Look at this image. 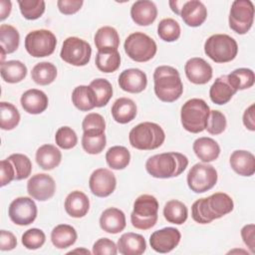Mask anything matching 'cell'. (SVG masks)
<instances>
[{
  "label": "cell",
  "instance_id": "23",
  "mask_svg": "<svg viewBox=\"0 0 255 255\" xmlns=\"http://www.w3.org/2000/svg\"><path fill=\"white\" fill-rule=\"evenodd\" d=\"M126 224L125 213L116 207H110L106 209L100 217L101 228L111 234L122 232L126 228Z\"/></svg>",
  "mask_w": 255,
  "mask_h": 255
},
{
  "label": "cell",
  "instance_id": "53",
  "mask_svg": "<svg viewBox=\"0 0 255 255\" xmlns=\"http://www.w3.org/2000/svg\"><path fill=\"white\" fill-rule=\"evenodd\" d=\"M17 239L15 235L7 230L0 231V249L2 251H9L16 247Z\"/></svg>",
  "mask_w": 255,
  "mask_h": 255
},
{
  "label": "cell",
  "instance_id": "47",
  "mask_svg": "<svg viewBox=\"0 0 255 255\" xmlns=\"http://www.w3.org/2000/svg\"><path fill=\"white\" fill-rule=\"evenodd\" d=\"M46 241L45 233L38 228H31L22 235V244L30 250H35L44 245Z\"/></svg>",
  "mask_w": 255,
  "mask_h": 255
},
{
  "label": "cell",
  "instance_id": "16",
  "mask_svg": "<svg viewBox=\"0 0 255 255\" xmlns=\"http://www.w3.org/2000/svg\"><path fill=\"white\" fill-rule=\"evenodd\" d=\"M181 234L174 227H165L154 231L149 237L150 247L158 253H168L179 243Z\"/></svg>",
  "mask_w": 255,
  "mask_h": 255
},
{
  "label": "cell",
  "instance_id": "30",
  "mask_svg": "<svg viewBox=\"0 0 255 255\" xmlns=\"http://www.w3.org/2000/svg\"><path fill=\"white\" fill-rule=\"evenodd\" d=\"M236 94V91L227 81L226 75L217 78L209 90L210 100L216 105L227 104Z\"/></svg>",
  "mask_w": 255,
  "mask_h": 255
},
{
  "label": "cell",
  "instance_id": "32",
  "mask_svg": "<svg viewBox=\"0 0 255 255\" xmlns=\"http://www.w3.org/2000/svg\"><path fill=\"white\" fill-rule=\"evenodd\" d=\"M1 77L6 83L16 84L27 76V67L21 61L10 60L1 64Z\"/></svg>",
  "mask_w": 255,
  "mask_h": 255
},
{
  "label": "cell",
  "instance_id": "31",
  "mask_svg": "<svg viewBox=\"0 0 255 255\" xmlns=\"http://www.w3.org/2000/svg\"><path fill=\"white\" fill-rule=\"evenodd\" d=\"M76 229L69 224H59L51 232V241L58 249H65L72 246L77 240Z\"/></svg>",
  "mask_w": 255,
  "mask_h": 255
},
{
  "label": "cell",
  "instance_id": "51",
  "mask_svg": "<svg viewBox=\"0 0 255 255\" xmlns=\"http://www.w3.org/2000/svg\"><path fill=\"white\" fill-rule=\"evenodd\" d=\"M82 0H59L57 6L59 11L65 15H72L77 13L83 6Z\"/></svg>",
  "mask_w": 255,
  "mask_h": 255
},
{
  "label": "cell",
  "instance_id": "19",
  "mask_svg": "<svg viewBox=\"0 0 255 255\" xmlns=\"http://www.w3.org/2000/svg\"><path fill=\"white\" fill-rule=\"evenodd\" d=\"M180 17L189 27H198L206 20L207 9L201 1H185L180 10Z\"/></svg>",
  "mask_w": 255,
  "mask_h": 255
},
{
  "label": "cell",
  "instance_id": "13",
  "mask_svg": "<svg viewBox=\"0 0 255 255\" xmlns=\"http://www.w3.org/2000/svg\"><path fill=\"white\" fill-rule=\"evenodd\" d=\"M8 215L11 221L17 225H29L37 217L36 203L30 197H17L10 203Z\"/></svg>",
  "mask_w": 255,
  "mask_h": 255
},
{
  "label": "cell",
  "instance_id": "54",
  "mask_svg": "<svg viewBox=\"0 0 255 255\" xmlns=\"http://www.w3.org/2000/svg\"><path fill=\"white\" fill-rule=\"evenodd\" d=\"M254 224H247L241 229V236L245 245L250 249L252 253L255 252V239H254Z\"/></svg>",
  "mask_w": 255,
  "mask_h": 255
},
{
  "label": "cell",
  "instance_id": "6",
  "mask_svg": "<svg viewBox=\"0 0 255 255\" xmlns=\"http://www.w3.org/2000/svg\"><path fill=\"white\" fill-rule=\"evenodd\" d=\"M157 199L150 194L139 195L133 203V210L130 214V221L134 228L147 230L153 227L158 215Z\"/></svg>",
  "mask_w": 255,
  "mask_h": 255
},
{
  "label": "cell",
  "instance_id": "50",
  "mask_svg": "<svg viewBox=\"0 0 255 255\" xmlns=\"http://www.w3.org/2000/svg\"><path fill=\"white\" fill-rule=\"evenodd\" d=\"M93 253L95 255H116L118 246L109 238H100L93 245Z\"/></svg>",
  "mask_w": 255,
  "mask_h": 255
},
{
  "label": "cell",
  "instance_id": "17",
  "mask_svg": "<svg viewBox=\"0 0 255 255\" xmlns=\"http://www.w3.org/2000/svg\"><path fill=\"white\" fill-rule=\"evenodd\" d=\"M184 71L187 79L195 85H204L212 78V68L202 58L189 59L184 66Z\"/></svg>",
  "mask_w": 255,
  "mask_h": 255
},
{
  "label": "cell",
  "instance_id": "28",
  "mask_svg": "<svg viewBox=\"0 0 255 255\" xmlns=\"http://www.w3.org/2000/svg\"><path fill=\"white\" fill-rule=\"evenodd\" d=\"M136 105L128 98L118 99L112 107L111 113L114 120L119 124H128L136 116Z\"/></svg>",
  "mask_w": 255,
  "mask_h": 255
},
{
  "label": "cell",
  "instance_id": "35",
  "mask_svg": "<svg viewBox=\"0 0 255 255\" xmlns=\"http://www.w3.org/2000/svg\"><path fill=\"white\" fill-rule=\"evenodd\" d=\"M228 83L237 92L239 90L249 89L254 85L255 75L251 69L239 68L226 75Z\"/></svg>",
  "mask_w": 255,
  "mask_h": 255
},
{
  "label": "cell",
  "instance_id": "7",
  "mask_svg": "<svg viewBox=\"0 0 255 255\" xmlns=\"http://www.w3.org/2000/svg\"><path fill=\"white\" fill-rule=\"evenodd\" d=\"M204 53L215 63H227L237 56L238 45L229 35L215 34L205 41Z\"/></svg>",
  "mask_w": 255,
  "mask_h": 255
},
{
  "label": "cell",
  "instance_id": "41",
  "mask_svg": "<svg viewBox=\"0 0 255 255\" xmlns=\"http://www.w3.org/2000/svg\"><path fill=\"white\" fill-rule=\"evenodd\" d=\"M0 110V128L4 130H11L16 128L20 122V114L17 108L11 103L1 102Z\"/></svg>",
  "mask_w": 255,
  "mask_h": 255
},
{
  "label": "cell",
  "instance_id": "59",
  "mask_svg": "<svg viewBox=\"0 0 255 255\" xmlns=\"http://www.w3.org/2000/svg\"><path fill=\"white\" fill-rule=\"evenodd\" d=\"M1 48V47H0ZM7 53L5 52V50L3 49V48H1V64L2 63H4V59H5V55H6Z\"/></svg>",
  "mask_w": 255,
  "mask_h": 255
},
{
  "label": "cell",
  "instance_id": "21",
  "mask_svg": "<svg viewBox=\"0 0 255 255\" xmlns=\"http://www.w3.org/2000/svg\"><path fill=\"white\" fill-rule=\"evenodd\" d=\"M21 106L25 112L31 115H38L43 113L49 104L47 95L37 89H30L26 91L20 99Z\"/></svg>",
  "mask_w": 255,
  "mask_h": 255
},
{
  "label": "cell",
  "instance_id": "22",
  "mask_svg": "<svg viewBox=\"0 0 255 255\" xmlns=\"http://www.w3.org/2000/svg\"><path fill=\"white\" fill-rule=\"evenodd\" d=\"M229 162L231 168L242 176H251L255 172V156L252 152L238 149L231 153Z\"/></svg>",
  "mask_w": 255,
  "mask_h": 255
},
{
  "label": "cell",
  "instance_id": "40",
  "mask_svg": "<svg viewBox=\"0 0 255 255\" xmlns=\"http://www.w3.org/2000/svg\"><path fill=\"white\" fill-rule=\"evenodd\" d=\"M19 41L20 35L15 27L8 24L0 26V44L7 54L14 53L18 49Z\"/></svg>",
  "mask_w": 255,
  "mask_h": 255
},
{
  "label": "cell",
  "instance_id": "39",
  "mask_svg": "<svg viewBox=\"0 0 255 255\" xmlns=\"http://www.w3.org/2000/svg\"><path fill=\"white\" fill-rule=\"evenodd\" d=\"M97 68L103 73H113L120 68L121 55L118 51L98 52L95 60Z\"/></svg>",
  "mask_w": 255,
  "mask_h": 255
},
{
  "label": "cell",
  "instance_id": "10",
  "mask_svg": "<svg viewBox=\"0 0 255 255\" xmlns=\"http://www.w3.org/2000/svg\"><path fill=\"white\" fill-rule=\"evenodd\" d=\"M56 45V36L51 31L45 29L32 31L25 38V49L35 58L50 56L54 53Z\"/></svg>",
  "mask_w": 255,
  "mask_h": 255
},
{
  "label": "cell",
  "instance_id": "8",
  "mask_svg": "<svg viewBox=\"0 0 255 255\" xmlns=\"http://www.w3.org/2000/svg\"><path fill=\"white\" fill-rule=\"evenodd\" d=\"M127 55L135 62H147L156 54V43L148 35L134 32L128 36L124 44Z\"/></svg>",
  "mask_w": 255,
  "mask_h": 255
},
{
  "label": "cell",
  "instance_id": "14",
  "mask_svg": "<svg viewBox=\"0 0 255 255\" xmlns=\"http://www.w3.org/2000/svg\"><path fill=\"white\" fill-rule=\"evenodd\" d=\"M89 186L93 194L98 197L111 195L117 186L115 174L108 168H98L93 171L89 179Z\"/></svg>",
  "mask_w": 255,
  "mask_h": 255
},
{
  "label": "cell",
  "instance_id": "24",
  "mask_svg": "<svg viewBox=\"0 0 255 255\" xmlns=\"http://www.w3.org/2000/svg\"><path fill=\"white\" fill-rule=\"evenodd\" d=\"M117 246L123 255H140L146 249V242L142 235L128 232L119 238Z\"/></svg>",
  "mask_w": 255,
  "mask_h": 255
},
{
  "label": "cell",
  "instance_id": "42",
  "mask_svg": "<svg viewBox=\"0 0 255 255\" xmlns=\"http://www.w3.org/2000/svg\"><path fill=\"white\" fill-rule=\"evenodd\" d=\"M106 142L105 132H84L82 136V146L90 154L102 152L106 146Z\"/></svg>",
  "mask_w": 255,
  "mask_h": 255
},
{
  "label": "cell",
  "instance_id": "52",
  "mask_svg": "<svg viewBox=\"0 0 255 255\" xmlns=\"http://www.w3.org/2000/svg\"><path fill=\"white\" fill-rule=\"evenodd\" d=\"M0 170H1V186H5L15 179V170L11 163V161L6 158L2 159L0 162Z\"/></svg>",
  "mask_w": 255,
  "mask_h": 255
},
{
  "label": "cell",
  "instance_id": "38",
  "mask_svg": "<svg viewBox=\"0 0 255 255\" xmlns=\"http://www.w3.org/2000/svg\"><path fill=\"white\" fill-rule=\"evenodd\" d=\"M90 87L94 91L97 108L105 107L113 97V87L106 79H95L91 82Z\"/></svg>",
  "mask_w": 255,
  "mask_h": 255
},
{
  "label": "cell",
  "instance_id": "1",
  "mask_svg": "<svg viewBox=\"0 0 255 255\" xmlns=\"http://www.w3.org/2000/svg\"><path fill=\"white\" fill-rule=\"evenodd\" d=\"M233 207V200L227 193L216 192L208 197L197 199L191 206V216L197 223L208 224L230 213Z\"/></svg>",
  "mask_w": 255,
  "mask_h": 255
},
{
  "label": "cell",
  "instance_id": "48",
  "mask_svg": "<svg viewBox=\"0 0 255 255\" xmlns=\"http://www.w3.org/2000/svg\"><path fill=\"white\" fill-rule=\"evenodd\" d=\"M82 128L84 132H105L106 122L102 115L91 113L84 118Z\"/></svg>",
  "mask_w": 255,
  "mask_h": 255
},
{
  "label": "cell",
  "instance_id": "9",
  "mask_svg": "<svg viewBox=\"0 0 255 255\" xmlns=\"http://www.w3.org/2000/svg\"><path fill=\"white\" fill-rule=\"evenodd\" d=\"M254 21V5L250 0H235L229 12V27L235 33L246 34Z\"/></svg>",
  "mask_w": 255,
  "mask_h": 255
},
{
  "label": "cell",
  "instance_id": "43",
  "mask_svg": "<svg viewBox=\"0 0 255 255\" xmlns=\"http://www.w3.org/2000/svg\"><path fill=\"white\" fill-rule=\"evenodd\" d=\"M157 34L165 42H174L180 36V26L172 18L162 19L157 25Z\"/></svg>",
  "mask_w": 255,
  "mask_h": 255
},
{
  "label": "cell",
  "instance_id": "11",
  "mask_svg": "<svg viewBox=\"0 0 255 255\" xmlns=\"http://www.w3.org/2000/svg\"><path fill=\"white\" fill-rule=\"evenodd\" d=\"M91 45L78 37H69L64 40L60 53L63 61L77 67L87 65L91 60Z\"/></svg>",
  "mask_w": 255,
  "mask_h": 255
},
{
  "label": "cell",
  "instance_id": "12",
  "mask_svg": "<svg viewBox=\"0 0 255 255\" xmlns=\"http://www.w3.org/2000/svg\"><path fill=\"white\" fill-rule=\"evenodd\" d=\"M217 178V171L212 165L196 163L187 173V184L193 192L203 193L216 184Z\"/></svg>",
  "mask_w": 255,
  "mask_h": 255
},
{
  "label": "cell",
  "instance_id": "57",
  "mask_svg": "<svg viewBox=\"0 0 255 255\" xmlns=\"http://www.w3.org/2000/svg\"><path fill=\"white\" fill-rule=\"evenodd\" d=\"M184 2L185 1H169V6H170V8H171V10L175 13V14H177V15H179L180 14V10H181V7H182V5L184 4Z\"/></svg>",
  "mask_w": 255,
  "mask_h": 255
},
{
  "label": "cell",
  "instance_id": "36",
  "mask_svg": "<svg viewBox=\"0 0 255 255\" xmlns=\"http://www.w3.org/2000/svg\"><path fill=\"white\" fill-rule=\"evenodd\" d=\"M57 77V68L49 62H41L35 65L31 72L32 80L41 86H47L53 83Z\"/></svg>",
  "mask_w": 255,
  "mask_h": 255
},
{
  "label": "cell",
  "instance_id": "26",
  "mask_svg": "<svg viewBox=\"0 0 255 255\" xmlns=\"http://www.w3.org/2000/svg\"><path fill=\"white\" fill-rule=\"evenodd\" d=\"M95 45L98 52L118 51L120 36L117 30L111 26H104L98 29L95 34Z\"/></svg>",
  "mask_w": 255,
  "mask_h": 255
},
{
  "label": "cell",
  "instance_id": "25",
  "mask_svg": "<svg viewBox=\"0 0 255 255\" xmlns=\"http://www.w3.org/2000/svg\"><path fill=\"white\" fill-rule=\"evenodd\" d=\"M90 208V201L88 196L79 190L72 191L65 199L66 212L75 218L84 217Z\"/></svg>",
  "mask_w": 255,
  "mask_h": 255
},
{
  "label": "cell",
  "instance_id": "2",
  "mask_svg": "<svg viewBox=\"0 0 255 255\" xmlns=\"http://www.w3.org/2000/svg\"><path fill=\"white\" fill-rule=\"evenodd\" d=\"M188 165V158L180 152H163L150 156L145 162L146 171L155 178H170L181 174Z\"/></svg>",
  "mask_w": 255,
  "mask_h": 255
},
{
  "label": "cell",
  "instance_id": "27",
  "mask_svg": "<svg viewBox=\"0 0 255 255\" xmlns=\"http://www.w3.org/2000/svg\"><path fill=\"white\" fill-rule=\"evenodd\" d=\"M196 156L203 162L215 160L220 153L219 144L211 137L202 136L194 140L192 145Z\"/></svg>",
  "mask_w": 255,
  "mask_h": 255
},
{
  "label": "cell",
  "instance_id": "4",
  "mask_svg": "<svg viewBox=\"0 0 255 255\" xmlns=\"http://www.w3.org/2000/svg\"><path fill=\"white\" fill-rule=\"evenodd\" d=\"M128 139L130 145L136 149L151 150L159 147L163 143L165 133L159 125L144 122L130 129Z\"/></svg>",
  "mask_w": 255,
  "mask_h": 255
},
{
  "label": "cell",
  "instance_id": "49",
  "mask_svg": "<svg viewBox=\"0 0 255 255\" xmlns=\"http://www.w3.org/2000/svg\"><path fill=\"white\" fill-rule=\"evenodd\" d=\"M226 126H227L226 118L221 112L216 110L210 111L207 126L205 128L210 134L216 135V134L222 133L225 130Z\"/></svg>",
  "mask_w": 255,
  "mask_h": 255
},
{
  "label": "cell",
  "instance_id": "18",
  "mask_svg": "<svg viewBox=\"0 0 255 255\" xmlns=\"http://www.w3.org/2000/svg\"><path fill=\"white\" fill-rule=\"evenodd\" d=\"M120 88L128 93L137 94L142 92L147 85V78L144 72L131 68L123 71L119 77Z\"/></svg>",
  "mask_w": 255,
  "mask_h": 255
},
{
  "label": "cell",
  "instance_id": "33",
  "mask_svg": "<svg viewBox=\"0 0 255 255\" xmlns=\"http://www.w3.org/2000/svg\"><path fill=\"white\" fill-rule=\"evenodd\" d=\"M72 102L82 112L91 111L96 107L94 91L90 86H78L72 93Z\"/></svg>",
  "mask_w": 255,
  "mask_h": 255
},
{
  "label": "cell",
  "instance_id": "3",
  "mask_svg": "<svg viewBox=\"0 0 255 255\" xmlns=\"http://www.w3.org/2000/svg\"><path fill=\"white\" fill-rule=\"evenodd\" d=\"M155 96L162 102L172 103L180 98L183 85L178 71L171 66H159L153 73Z\"/></svg>",
  "mask_w": 255,
  "mask_h": 255
},
{
  "label": "cell",
  "instance_id": "20",
  "mask_svg": "<svg viewBox=\"0 0 255 255\" xmlns=\"http://www.w3.org/2000/svg\"><path fill=\"white\" fill-rule=\"evenodd\" d=\"M132 21L139 26H148L154 22L157 16L155 4L148 0L135 1L130 8Z\"/></svg>",
  "mask_w": 255,
  "mask_h": 255
},
{
  "label": "cell",
  "instance_id": "46",
  "mask_svg": "<svg viewBox=\"0 0 255 255\" xmlns=\"http://www.w3.org/2000/svg\"><path fill=\"white\" fill-rule=\"evenodd\" d=\"M56 144L63 149H70L78 143V136L75 130L70 127H61L56 131Z\"/></svg>",
  "mask_w": 255,
  "mask_h": 255
},
{
  "label": "cell",
  "instance_id": "45",
  "mask_svg": "<svg viewBox=\"0 0 255 255\" xmlns=\"http://www.w3.org/2000/svg\"><path fill=\"white\" fill-rule=\"evenodd\" d=\"M20 12L27 20H36L45 12V1L43 0H23L18 1Z\"/></svg>",
  "mask_w": 255,
  "mask_h": 255
},
{
  "label": "cell",
  "instance_id": "5",
  "mask_svg": "<svg viewBox=\"0 0 255 255\" xmlns=\"http://www.w3.org/2000/svg\"><path fill=\"white\" fill-rule=\"evenodd\" d=\"M210 109L202 99H190L183 104L180 120L183 128L192 133H198L206 128Z\"/></svg>",
  "mask_w": 255,
  "mask_h": 255
},
{
  "label": "cell",
  "instance_id": "55",
  "mask_svg": "<svg viewBox=\"0 0 255 255\" xmlns=\"http://www.w3.org/2000/svg\"><path fill=\"white\" fill-rule=\"evenodd\" d=\"M254 104L250 105L243 114V124L251 131L255 130V118H254Z\"/></svg>",
  "mask_w": 255,
  "mask_h": 255
},
{
  "label": "cell",
  "instance_id": "34",
  "mask_svg": "<svg viewBox=\"0 0 255 255\" xmlns=\"http://www.w3.org/2000/svg\"><path fill=\"white\" fill-rule=\"evenodd\" d=\"M163 216L169 223L180 225L186 221L188 210L183 202L172 199L165 203L163 207Z\"/></svg>",
  "mask_w": 255,
  "mask_h": 255
},
{
  "label": "cell",
  "instance_id": "29",
  "mask_svg": "<svg viewBox=\"0 0 255 255\" xmlns=\"http://www.w3.org/2000/svg\"><path fill=\"white\" fill-rule=\"evenodd\" d=\"M62 159V153L53 144H43L36 151V161L44 170H51L57 167Z\"/></svg>",
  "mask_w": 255,
  "mask_h": 255
},
{
  "label": "cell",
  "instance_id": "44",
  "mask_svg": "<svg viewBox=\"0 0 255 255\" xmlns=\"http://www.w3.org/2000/svg\"><path fill=\"white\" fill-rule=\"evenodd\" d=\"M15 170V180L27 178L32 171V163L30 158L22 153H13L7 157Z\"/></svg>",
  "mask_w": 255,
  "mask_h": 255
},
{
  "label": "cell",
  "instance_id": "37",
  "mask_svg": "<svg viewBox=\"0 0 255 255\" xmlns=\"http://www.w3.org/2000/svg\"><path fill=\"white\" fill-rule=\"evenodd\" d=\"M108 165L113 169H124L130 161V153L128 149L122 145H115L108 149L106 153Z\"/></svg>",
  "mask_w": 255,
  "mask_h": 255
},
{
  "label": "cell",
  "instance_id": "56",
  "mask_svg": "<svg viewBox=\"0 0 255 255\" xmlns=\"http://www.w3.org/2000/svg\"><path fill=\"white\" fill-rule=\"evenodd\" d=\"M0 20L3 21L5 20L11 12L12 9V3L7 0H1L0 1Z\"/></svg>",
  "mask_w": 255,
  "mask_h": 255
},
{
  "label": "cell",
  "instance_id": "15",
  "mask_svg": "<svg viewBox=\"0 0 255 255\" xmlns=\"http://www.w3.org/2000/svg\"><path fill=\"white\" fill-rule=\"evenodd\" d=\"M27 191L32 198L46 201L55 194L56 183L49 174L37 173L28 180Z\"/></svg>",
  "mask_w": 255,
  "mask_h": 255
},
{
  "label": "cell",
  "instance_id": "58",
  "mask_svg": "<svg viewBox=\"0 0 255 255\" xmlns=\"http://www.w3.org/2000/svg\"><path fill=\"white\" fill-rule=\"evenodd\" d=\"M77 252H80V253H85V254H90L91 252L87 249H75V250H72L70 251L69 253H77Z\"/></svg>",
  "mask_w": 255,
  "mask_h": 255
}]
</instances>
